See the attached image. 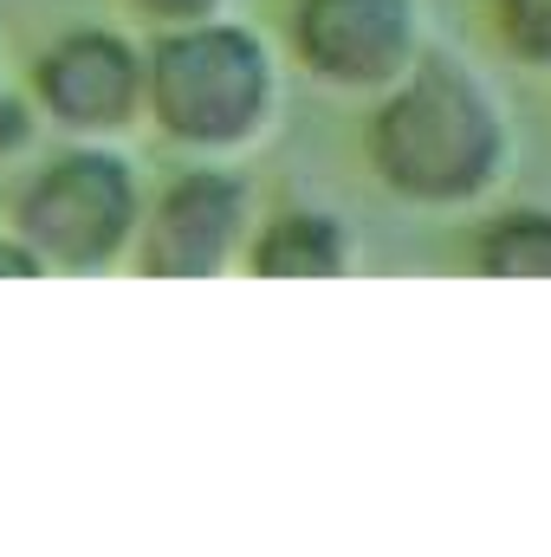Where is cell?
<instances>
[{
	"mask_svg": "<svg viewBox=\"0 0 551 557\" xmlns=\"http://www.w3.org/2000/svg\"><path fill=\"white\" fill-rule=\"evenodd\" d=\"M357 260H364V247H357L351 221L331 208L260 214L247 234V253H241V267L254 278H344L357 273Z\"/></svg>",
	"mask_w": 551,
	"mask_h": 557,
	"instance_id": "cell-7",
	"label": "cell"
},
{
	"mask_svg": "<svg viewBox=\"0 0 551 557\" xmlns=\"http://www.w3.org/2000/svg\"><path fill=\"white\" fill-rule=\"evenodd\" d=\"M131 13H137L149 33H162V26H195V20H221V13H234V0H131Z\"/></svg>",
	"mask_w": 551,
	"mask_h": 557,
	"instance_id": "cell-10",
	"label": "cell"
},
{
	"mask_svg": "<svg viewBox=\"0 0 551 557\" xmlns=\"http://www.w3.org/2000/svg\"><path fill=\"white\" fill-rule=\"evenodd\" d=\"M33 131H39V111L0 91V149H26V143H33Z\"/></svg>",
	"mask_w": 551,
	"mask_h": 557,
	"instance_id": "cell-11",
	"label": "cell"
},
{
	"mask_svg": "<svg viewBox=\"0 0 551 557\" xmlns=\"http://www.w3.org/2000/svg\"><path fill=\"white\" fill-rule=\"evenodd\" d=\"M285 46L311 85L338 98H377L421 65L428 26L421 0H292Z\"/></svg>",
	"mask_w": 551,
	"mask_h": 557,
	"instance_id": "cell-5",
	"label": "cell"
},
{
	"mask_svg": "<svg viewBox=\"0 0 551 557\" xmlns=\"http://www.w3.org/2000/svg\"><path fill=\"white\" fill-rule=\"evenodd\" d=\"M474 267L487 278H551V208H500L474 234Z\"/></svg>",
	"mask_w": 551,
	"mask_h": 557,
	"instance_id": "cell-8",
	"label": "cell"
},
{
	"mask_svg": "<svg viewBox=\"0 0 551 557\" xmlns=\"http://www.w3.org/2000/svg\"><path fill=\"white\" fill-rule=\"evenodd\" d=\"M254 221H260V208H254L247 175L201 156L195 169H182L156 195H143L131 267L143 278H221L241 267Z\"/></svg>",
	"mask_w": 551,
	"mask_h": 557,
	"instance_id": "cell-4",
	"label": "cell"
},
{
	"mask_svg": "<svg viewBox=\"0 0 551 557\" xmlns=\"http://www.w3.org/2000/svg\"><path fill=\"white\" fill-rule=\"evenodd\" d=\"M33 111L72 143H118L143 124V46L118 26H65L33 52Z\"/></svg>",
	"mask_w": 551,
	"mask_h": 557,
	"instance_id": "cell-6",
	"label": "cell"
},
{
	"mask_svg": "<svg viewBox=\"0 0 551 557\" xmlns=\"http://www.w3.org/2000/svg\"><path fill=\"white\" fill-rule=\"evenodd\" d=\"M0 278H39V260L13 240V227H0Z\"/></svg>",
	"mask_w": 551,
	"mask_h": 557,
	"instance_id": "cell-12",
	"label": "cell"
},
{
	"mask_svg": "<svg viewBox=\"0 0 551 557\" xmlns=\"http://www.w3.org/2000/svg\"><path fill=\"white\" fill-rule=\"evenodd\" d=\"M493 33L506 59L526 72H551V0H493Z\"/></svg>",
	"mask_w": 551,
	"mask_h": 557,
	"instance_id": "cell-9",
	"label": "cell"
},
{
	"mask_svg": "<svg viewBox=\"0 0 551 557\" xmlns=\"http://www.w3.org/2000/svg\"><path fill=\"white\" fill-rule=\"evenodd\" d=\"M143 221V182L111 143H72L26 175L13 195V240L39 273H111L131 260Z\"/></svg>",
	"mask_w": 551,
	"mask_h": 557,
	"instance_id": "cell-3",
	"label": "cell"
},
{
	"mask_svg": "<svg viewBox=\"0 0 551 557\" xmlns=\"http://www.w3.org/2000/svg\"><path fill=\"white\" fill-rule=\"evenodd\" d=\"M285 72L273 39L234 13L162 26L143 46V124L188 156L228 162L273 137Z\"/></svg>",
	"mask_w": 551,
	"mask_h": 557,
	"instance_id": "cell-2",
	"label": "cell"
},
{
	"mask_svg": "<svg viewBox=\"0 0 551 557\" xmlns=\"http://www.w3.org/2000/svg\"><path fill=\"white\" fill-rule=\"evenodd\" d=\"M364 156L377 188L396 195L403 208L467 214L513 169V117L480 72L421 52L415 72L370 98Z\"/></svg>",
	"mask_w": 551,
	"mask_h": 557,
	"instance_id": "cell-1",
	"label": "cell"
}]
</instances>
